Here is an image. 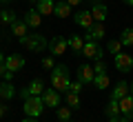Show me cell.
<instances>
[{
  "label": "cell",
  "instance_id": "cell-1",
  "mask_svg": "<svg viewBox=\"0 0 133 122\" xmlns=\"http://www.w3.org/2000/svg\"><path fill=\"white\" fill-rule=\"evenodd\" d=\"M69 85H71V80H69V69L66 65H56L51 69V87L60 93H66L69 91Z\"/></svg>",
  "mask_w": 133,
  "mask_h": 122
},
{
  "label": "cell",
  "instance_id": "cell-2",
  "mask_svg": "<svg viewBox=\"0 0 133 122\" xmlns=\"http://www.w3.org/2000/svg\"><path fill=\"white\" fill-rule=\"evenodd\" d=\"M20 42H22V47H27L29 51H36V53H42L49 47V40L40 33H27L24 38H20Z\"/></svg>",
  "mask_w": 133,
  "mask_h": 122
},
{
  "label": "cell",
  "instance_id": "cell-3",
  "mask_svg": "<svg viewBox=\"0 0 133 122\" xmlns=\"http://www.w3.org/2000/svg\"><path fill=\"white\" fill-rule=\"evenodd\" d=\"M22 111L31 118H40V113L44 111V100L42 95H29L24 98V104H22Z\"/></svg>",
  "mask_w": 133,
  "mask_h": 122
},
{
  "label": "cell",
  "instance_id": "cell-4",
  "mask_svg": "<svg viewBox=\"0 0 133 122\" xmlns=\"http://www.w3.org/2000/svg\"><path fill=\"white\" fill-rule=\"evenodd\" d=\"M82 56L89 58V60H102L104 53H102V49H100L98 40H87L84 47H82Z\"/></svg>",
  "mask_w": 133,
  "mask_h": 122
},
{
  "label": "cell",
  "instance_id": "cell-5",
  "mask_svg": "<svg viewBox=\"0 0 133 122\" xmlns=\"http://www.w3.org/2000/svg\"><path fill=\"white\" fill-rule=\"evenodd\" d=\"M66 47H69V40H64L62 36H53L51 40H49V51H51L53 56L66 53Z\"/></svg>",
  "mask_w": 133,
  "mask_h": 122
},
{
  "label": "cell",
  "instance_id": "cell-6",
  "mask_svg": "<svg viewBox=\"0 0 133 122\" xmlns=\"http://www.w3.org/2000/svg\"><path fill=\"white\" fill-rule=\"evenodd\" d=\"M115 69L122 71V73L131 71V69H133V56H129V53H122V51H120L118 56H115Z\"/></svg>",
  "mask_w": 133,
  "mask_h": 122
},
{
  "label": "cell",
  "instance_id": "cell-7",
  "mask_svg": "<svg viewBox=\"0 0 133 122\" xmlns=\"http://www.w3.org/2000/svg\"><path fill=\"white\" fill-rule=\"evenodd\" d=\"M78 80H80L82 85H93L95 80V71L91 65H82L80 69H78Z\"/></svg>",
  "mask_w": 133,
  "mask_h": 122
},
{
  "label": "cell",
  "instance_id": "cell-8",
  "mask_svg": "<svg viewBox=\"0 0 133 122\" xmlns=\"http://www.w3.org/2000/svg\"><path fill=\"white\" fill-rule=\"evenodd\" d=\"M42 100H44V107H53V109H58L60 107V91H56V89H44V93H42Z\"/></svg>",
  "mask_w": 133,
  "mask_h": 122
},
{
  "label": "cell",
  "instance_id": "cell-9",
  "mask_svg": "<svg viewBox=\"0 0 133 122\" xmlns=\"http://www.w3.org/2000/svg\"><path fill=\"white\" fill-rule=\"evenodd\" d=\"M104 38V22H93V27L87 29L84 40H102Z\"/></svg>",
  "mask_w": 133,
  "mask_h": 122
},
{
  "label": "cell",
  "instance_id": "cell-10",
  "mask_svg": "<svg viewBox=\"0 0 133 122\" xmlns=\"http://www.w3.org/2000/svg\"><path fill=\"white\" fill-rule=\"evenodd\" d=\"M42 93H44V82L42 80H33L27 89H22V100L29 98V95H42Z\"/></svg>",
  "mask_w": 133,
  "mask_h": 122
},
{
  "label": "cell",
  "instance_id": "cell-11",
  "mask_svg": "<svg viewBox=\"0 0 133 122\" xmlns=\"http://www.w3.org/2000/svg\"><path fill=\"white\" fill-rule=\"evenodd\" d=\"M5 65H7V69H9L11 73H16V71H20L24 67V58L18 56V53H11V56H7Z\"/></svg>",
  "mask_w": 133,
  "mask_h": 122
},
{
  "label": "cell",
  "instance_id": "cell-12",
  "mask_svg": "<svg viewBox=\"0 0 133 122\" xmlns=\"http://www.w3.org/2000/svg\"><path fill=\"white\" fill-rule=\"evenodd\" d=\"M91 16H93L95 22H104V20H107V5L102 2V0L93 2V7H91Z\"/></svg>",
  "mask_w": 133,
  "mask_h": 122
},
{
  "label": "cell",
  "instance_id": "cell-13",
  "mask_svg": "<svg viewBox=\"0 0 133 122\" xmlns=\"http://www.w3.org/2000/svg\"><path fill=\"white\" fill-rule=\"evenodd\" d=\"M93 16H91V11H78L76 14V24H80L82 29H89V27H93Z\"/></svg>",
  "mask_w": 133,
  "mask_h": 122
},
{
  "label": "cell",
  "instance_id": "cell-14",
  "mask_svg": "<svg viewBox=\"0 0 133 122\" xmlns=\"http://www.w3.org/2000/svg\"><path fill=\"white\" fill-rule=\"evenodd\" d=\"M120 115H129V118H133V93L124 95V98L120 100Z\"/></svg>",
  "mask_w": 133,
  "mask_h": 122
},
{
  "label": "cell",
  "instance_id": "cell-15",
  "mask_svg": "<svg viewBox=\"0 0 133 122\" xmlns=\"http://www.w3.org/2000/svg\"><path fill=\"white\" fill-rule=\"evenodd\" d=\"M24 22L29 24V27H40V22H42V14H40L38 9H29L27 14H24Z\"/></svg>",
  "mask_w": 133,
  "mask_h": 122
},
{
  "label": "cell",
  "instance_id": "cell-16",
  "mask_svg": "<svg viewBox=\"0 0 133 122\" xmlns=\"http://www.w3.org/2000/svg\"><path fill=\"white\" fill-rule=\"evenodd\" d=\"M53 14H56L58 18H69V16H71V5H69L66 0H56V9H53Z\"/></svg>",
  "mask_w": 133,
  "mask_h": 122
},
{
  "label": "cell",
  "instance_id": "cell-17",
  "mask_svg": "<svg viewBox=\"0 0 133 122\" xmlns=\"http://www.w3.org/2000/svg\"><path fill=\"white\" fill-rule=\"evenodd\" d=\"M36 5H38L36 9H38L42 16H51L53 9H56V0H38Z\"/></svg>",
  "mask_w": 133,
  "mask_h": 122
},
{
  "label": "cell",
  "instance_id": "cell-18",
  "mask_svg": "<svg viewBox=\"0 0 133 122\" xmlns=\"http://www.w3.org/2000/svg\"><path fill=\"white\" fill-rule=\"evenodd\" d=\"M11 33L18 36V38H24V36L29 33V24L24 22V20H16V22L11 24Z\"/></svg>",
  "mask_w": 133,
  "mask_h": 122
},
{
  "label": "cell",
  "instance_id": "cell-19",
  "mask_svg": "<svg viewBox=\"0 0 133 122\" xmlns=\"http://www.w3.org/2000/svg\"><path fill=\"white\" fill-rule=\"evenodd\" d=\"M124 95H129V85L124 82V80H120L118 85L113 87V93H111V98H113V100H122Z\"/></svg>",
  "mask_w": 133,
  "mask_h": 122
},
{
  "label": "cell",
  "instance_id": "cell-20",
  "mask_svg": "<svg viewBox=\"0 0 133 122\" xmlns=\"http://www.w3.org/2000/svg\"><path fill=\"white\" fill-rule=\"evenodd\" d=\"M16 95V89H14V85L11 82H0V100H11Z\"/></svg>",
  "mask_w": 133,
  "mask_h": 122
},
{
  "label": "cell",
  "instance_id": "cell-21",
  "mask_svg": "<svg viewBox=\"0 0 133 122\" xmlns=\"http://www.w3.org/2000/svg\"><path fill=\"white\" fill-rule=\"evenodd\" d=\"M104 113H107L109 118H118V115H120V100H113V98H111L109 104H107V109H104Z\"/></svg>",
  "mask_w": 133,
  "mask_h": 122
},
{
  "label": "cell",
  "instance_id": "cell-22",
  "mask_svg": "<svg viewBox=\"0 0 133 122\" xmlns=\"http://www.w3.org/2000/svg\"><path fill=\"white\" fill-rule=\"evenodd\" d=\"M56 115H58L60 122H71V107H69V104H66V107H58Z\"/></svg>",
  "mask_w": 133,
  "mask_h": 122
},
{
  "label": "cell",
  "instance_id": "cell-23",
  "mask_svg": "<svg viewBox=\"0 0 133 122\" xmlns=\"http://www.w3.org/2000/svg\"><path fill=\"white\" fill-rule=\"evenodd\" d=\"M5 53H0V78L2 80H7V82H11V78H14V73H11L9 69H7V65H5Z\"/></svg>",
  "mask_w": 133,
  "mask_h": 122
},
{
  "label": "cell",
  "instance_id": "cell-24",
  "mask_svg": "<svg viewBox=\"0 0 133 122\" xmlns=\"http://www.w3.org/2000/svg\"><path fill=\"white\" fill-rule=\"evenodd\" d=\"M93 87H95V89H107V87H109V75H107V73H95Z\"/></svg>",
  "mask_w": 133,
  "mask_h": 122
},
{
  "label": "cell",
  "instance_id": "cell-25",
  "mask_svg": "<svg viewBox=\"0 0 133 122\" xmlns=\"http://www.w3.org/2000/svg\"><path fill=\"white\" fill-rule=\"evenodd\" d=\"M84 42H87V40H84L82 36H71V38H69V47H71L73 51H82Z\"/></svg>",
  "mask_w": 133,
  "mask_h": 122
},
{
  "label": "cell",
  "instance_id": "cell-26",
  "mask_svg": "<svg viewBox=\"0 0 133 122\" xmlns=\"http://www.w3.org/2000/svg\"><path fill=\"white\" fill-rule=\"evenodd\" d=\"M66 104H69L71 109H78V107H80V93L66 91Z\"/></svg>",
  "mask_w": 133,
  "mask_h": 122
},
{
  "label": "cell",
  "instance_id": "cell-27",
  "mask_svg": "<svg viewBox=\"0 0 133 122\" xmlns=\"http://www.w3.org/2000/svg\"><path fill=\"white\" fill-rule=\"evenodd\" d=\"M0 22L11 27V24L16 22V14H14V11H9V9H7V11H0Z\"/></svg>",
  "mask_w": 133,
  "mask_h": 122
},
{
  "label": "cell",
  "instance_id": "cell-28",
  "mask_svg": "<svg viewBox=\"0 0 133 122\" xmlns=\"http://www.w3.org/2000/svg\"><path fill=\"white\" fill-rule=\"evenodd\" d=\"M120 40H122L124 47H133V29L127 27V29L122 31V38H120Z\"/></svg>",
  "mask_w": 133,
  "mask_h": 122
},
{
  "label": "cell",
  "instance_id": "cell-29",
  "mask_svg": "<svg viewBox=\"0 0 133 122\" xmlns=\"http://www.w3.org/2000/svg\"><path fill=\"white\" fill-rule=\"evenodd\" d=\"M122 40H109V44H107V49H109V53H113V56H118L120 51H122Z\"/></svg>",
  "mask_w": 133,
  "mask_h": 122
},
{
  "label": "cell",
  "instance_id": "cell-30",
  "mask_svg": "<svg viewBox=\"0 0 133 122\" xmlns=\"http://www.w3.org/2000/svg\"><path fill=\"white\" fill-rule=\"evenodd\" d=\"M93 71L95 73H107V65L102 60H95V67H93Z\"/></svg>",
  "mask_w": 133,
  "mask_h": 122
},
{
  "label": "cell",
  "instance_id": "cell-31",
  "mask_svg": "<svg viewBox=\"0 0 133 122\" xmlns=\"http://www.w3.org/2000/svg\"><path fill=\"white\" fill-rule=\"evenodd\" d=\"M69 91H73V93H80V91H82V82H80V80L71 82V85H69Z\"/></svg>",
  "mask_w": 133,
  "mask_h": 122
},
{
  "label": "cell",
  "instance_id": "cell-32",
  "mask_svg": "<svg viewBox=\"0 0 133 122\" xmlns=\"http://www.w3.org/2000/svg\"><path fill=\"white\" fill-rule=\"evenodd\" d=\"M42 67H44V69H53V67H56V62H53V58H51V56L42 58Z\"/></svg>",
  "mask_w": 133,
  "mask_h": 122
},
{
  "label": "cell",
  "instance_id": "cell-33",
  "mask_svg": "<svg viewBox=\"0 0 133 122\" xmlns=\"http://www.w3.org/2000/svg\"><path fill=\"white\" fill-rule=\"evenodd\" d=\"M109 122H133L129 115H118V118H109Z\"/></svg>",
  "mask_w": 133,
  "mask_h": 122
},
{
  "label": "cell",
  "instance_id": "cell-34",
  "mask_svg": "<svg viewBox=\"0 0 133 122\" xmlns=\"http://www.w3.org/2000/svg\"><path fill=\"white\" fill-rule=\"evenodd\" d=\"M5 113H7V107H5V104H0V118H5Z\"/></svg>",
  "mask_w": 133,
  "mask_h": 122
},
{
  "label": "cell",
  "instance_id": "cell-35",
  "mask_svg": "<svg viewBox=\"0 0 133 122\" xmlns=\"http://www.w3.org/2000/svg\"><path fill=\"white\" fill-rule=\"evenodd\" d=\"M66 2H69V5H71V7H76V5H80L82 0H66Z\"/></svg>",
  "mask_w": 133,
  "mask_h": 122
},
{
  "label": "cell",
  "instance_id": "cell-36",
  "mask_svg": "<svg viewBox=\"0 0 133 122\" xmlns=\"http://www.w3.org/2000/svg\"><path fill=\"white\" fill-rule=\"evenodd\" d=\"M22 122H38V120H36V118H31V115H27V118H24Z\"/></svg>",
  "mask_w": 133,
  "mask_h": 122
},
{
  "label": "cell",
  "instance_id": "cell-37",
  "mask_svg": "<svg viewBox=\"0 0 133 122\" xmlns=\"http://www.w3.org/2000/svg\"><path fill=\"white\" fill-rule=\"evenodd\" d=\"M122 2H124L127 7H133V0H122Z\"/></svg>",
  "mask_w": 133,
  "mask_h": 122
},
{
  "label": "cell",
  "instance_id": "cell-38",
  "mask_svg": "<svg viewBox=\"0 0 133 122\" xmlns=\"http://www.w3.org/2000/svg\"><path fill=\"white\" fill-rule=\"evenodd\" d=\"M5 2H16V0H5Z\"/></svg>",
  "mask_w": 133,
  "mask_h": 122
},
{
  "label": "cell",
  "instance_id": "cell-39",
  "mask_svg": "<svg viewBox=\"0 0 133 122\" xmlns=\"http://www.w3.org/2000/svg\"><path fill=\"white\" fill-rule=\"evenodd\" d=\"M131 91H133V82H131Z\"/></svg>",
  "mask_w": 133,
  "mask_h": 122
},
{
  "label": "cell",
  "instance_id": "cell-40",
  "mask_svg": "<svg viewBox=\"0 0 133 122\" xmlns=\"http://www.w3.org/2000/svg\"><path fill=\"white\" fill-rule=\"evenodd\" d=\"M31 2H38V0H31Z\"/></svg>",
  "mask_w": 133,
  "mask_h": 122
}]
</instances>
